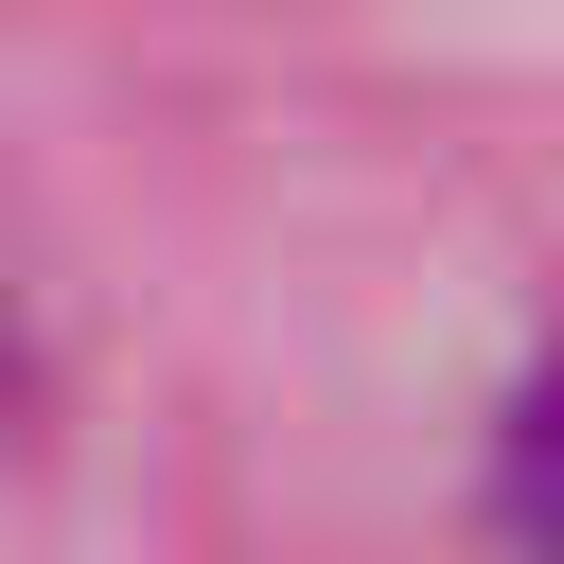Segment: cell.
Instances as JSON below:
<instances>
[{
  "label": "cell",
  "instance_id": "1",
  "mask_svg": "<svg viewBox=\"0 0 564 564\" xmlns=\"http://www.w3.org/2000/svg\"><path fill=\"white\" fill-rule=\"evenodd\" d=\"M494 546L511 564H564V352L511 388V423H494Z\"/></svg>",
  "mask_w": 564,
  "mask_h": 564
}]
</instances>
